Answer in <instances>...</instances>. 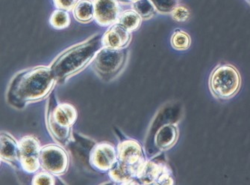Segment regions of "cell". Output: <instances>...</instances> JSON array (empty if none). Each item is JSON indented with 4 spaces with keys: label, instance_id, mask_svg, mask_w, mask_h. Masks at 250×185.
<instances>
[{
    "label": "cell",
    "instance_id": "obj_17",
    "mask_svg": "<svg viewBox=\"0 0 250 185\" xmlns=\"http://www.w3.org/2000/svg\"><path fill=\"white\" fill-rule=\"evenodd\" d=\"M191 39L187 32L182 30L175 31L171 38V45L178 50H186L190 47Z\"/></svg>",
    "mask_w": 250,
    "mask_h": 185
},
{
    "label": "cell",
    "instance_id": "obj_24",
    "mask_svg": "<svg viewBox=\"0 0 250 185\" xmlns=\"http://www.w3.org/2000/svg\"><path fill=\"white\" fill-rule=\"evenodd\" d=\"M129 1H131V2H136V1H138V0H129Z\"/></svg>",
    "mask_w": 250,
    "mask_h": 185
},
{
    "label": "cell",
    "instance_id": "obj_1",
    "mask_svg": "<svg viewBox=\"0 0 250 185\" xmlns=\"http://www.w3.org/2000/svg\"><path fill=\"white\" fill-rule=\"evenodd\" d=\"M56 81L50 67L38 66L19 72L10 84L8 102L20 108L26 103L42 99Z\"/></svg>",
    "mask_w": 250,
    "mask_h": 185
},
{
    "label": "cell",
    "instance_id": "obj_12",
    "mask_svg": "<svg viewBox=\"0 0 250 185\" xmlns=\"http://www.w3.org/2000/svg\"><path fill=\"white\" fill-rule=\"evenodd\" d=\"M117 155L114 147L109 144L97 145L91 155V163L100 170H108L117 161Z\"/></svg>",
    "mask_w": 250,
    "mask_h": 185
},
{
    "label": "cell",
    "instance_id": "obj_21",
    "mask_svg": "<svg viewBox=\"0 0 250 185\" xmlns=\"http://www.w3.org/2000/svg\"><path fill=\"white\" fill-rule=\"evenodd\" d=\"M172 18L177 22H186L190 18V11L186 7L178 5L171 12Z\"/></svg>",
    "mask_w": 250,
    "mask_h": 185
},
{
    "label": "cell",
    "instance_id": "obj_22",
    "mask_svg": "<svg viewBox=\"0 0 250 185\" xmlns=\"http://www.w3.org/2000/svg\"><path fill=\"white\" fill-rule=\"evenodd\" d=\"M82 0H53L55 6L58 9L64 10V11H70L77 5Z\"/></svg>",
    "mask_w": 250,
    "mask_h": 185
},
{
    "label": "cell",
    "instance_id": "obj_4",
    "mask_svg": "<svg viewBox=\"0 0 250 185\" xmlns=\"http://www.w3.org/2000/svg\"><path fill=\"white\" fill-rule=\"evenodd\" d=\"M239 72L230 65L217 66L210 74L209 88L214 97L220 100H228L234 97L241 88Z\"/></svg>",
    "mask_w": 250,
    "mask_h": 185
},
{
    "label": "cell",
    "instance_id": "obj_16",
    "mask_svg": "<svg viewBox=\"0 0 250 185\" xmlns=\"http://www.w3.org/2000/svg\"><path fill=\"white\" fill-rule=\"evenodd\" d=\"M141 21L142 18L135 10H127L121 14L118 23L131 32L137 30L140 27Z\"/></svg>",
    "mask_w": 250,
    "mask_h": 185
},
{
    "label": "cell",
    "instance_id": "obj_13",
    "mask_svg": "<svg viewBox=\"0 0 250 185\" xmlns=\"http://www.w3.org/2000/svg\"><path fill=\"white\" fill-rule=\"evenodd\" d=\"M178 137L179 132L175 125H165L159 129L155 135V145L159 147L161 150H167L176 143Z\"/></svg>",
    "mask_w": 250,
    "mask_h": 185
},
{
    "label": "cell",
    "instance_id": "obj_7",
    "mask_svg": "<svg viewBox=\"0 0 250 185\" xmlns=\"http://www.w3.org/2000/svg\"><path fill=\"white\" fill-rule=\"evenodd\" d=\"M19 159L24 170L35 172L42 166L40 155L41 145L38 139L32 137L22 138L18 143Z\"/></svg>",
    "mask_w": 250,
    "mask_h": 185
},
{
    "label": "cell",
    "instance_id": "obj_2",
    "mask_svg": "<svg viewBox=\"0 0 250 185\" xmlns=\"http://www.w3.org/2000/svg\"><path fill=\"white\" fill-rule=\"evenodd\" d=\"M103 47V36L95 35L61 53L50 65L57 80H65L85 67Z\"/></svg>",
    "mask_w": 250,
    "mask_h": 185
},
{
    "label": "cell",
    "instance_id": "obj_19",
    "mask_svg": "<svg viewBox=\"0 0 250 185\" xmlns=\"http://www.w3.org/2000/svg\"><path fill=\"white\" fill-rule=\"evenodd\" d=\"M133 9L142 19H149L155 13L156 8L149 0H138L132 3Z\"/></svg>",
    "mask_w": 250,
    "mask_h": 185
},
{
    "label": "cell",
    "instance_id": "obj_14",
    "mask_svg": "<svg viewBox=\"0 0 250 185\" xmlns=\"http://www.w3.org/2000/svg\"><path fill=\"white\" fill-rule=\"evenodd\" d=\"M1 158L8 162H15L19 159L18 144L11 136L3 133L1 134Z\"/></svg>",
    "mask_w": 250,
    "mask_h": 185
},
{
    "label": "cell",
    "instance_id": "obj_5",
    "mask_svg": "<svg viewBox=\"0 0 250 185\" xmlns=\"http://www.w3.org/2000/svg\"><path fill=\"white\" fill-rule=\"evenodd\" d=\"M126 60V53L124 49L103 46L94 57L93 67L100 78L112 80L123 70Z\"/></svg>",
    "mask_w": 250,
    "mask_h": 185
},
{
    "label": "cell",
    "instance_id": "obj_9",
    "mask_svg": "<svg viewBox=\"0 0 250 185\" xmlns=\"http://www.w3.org/2000/svg\"><path fill=\"white\" fill-rule=\"evenodd\" d=\"M94 20L102 26L117 23L121 15V7L117 0H93Z\"/></svg>",
    "mask_w": 250,
    "mask_h": 185
},
{
    "label": "cell",
    "instance_id": "obj_8",
    "mask_svg": "<svg viewBox=\"0 0 250 185\" xmlns=\"http://www.w3.org/2000/svg\"><path fill=\"white\" fill-rule=\"evenodd\" d=\"M40 160L42 166L52 174H62L68 166L67 153L58 145L43 147L41 151Z\"/></svg>",
    "mask_w": 250,
    "mask_h": 185
},
{
    "label": "cell",
    "instance_id": "obj_23",
    "mask_svg": "<svg viewBox=\"0 0 250 185\" xmlns=\"http://www.w3.org/2000/svg\"><path fill=\"white\" fill-rule=\"evenodd\" d=\"M33 185H54V179L49 173L46 172H40L38 173L34 178Z\"/></svg>",
    "mask_w": 250,
    "mask_h": 185
},
{
    "label": "cell",
    "instance_id": "obj_6",
    "mask_svg": "<svg viewBox=\"0 0 250 185\" xmlns=\"http://www.w3.org/2000/svg\"><path fill=\"white\" fill-rule=\"evenodd\" d=\"M77 118V113L69 104H59L48 115L49 130L56 140L64 144L70 139V128Z\"/></svg>",
    "mask_w": 250,
    "mask_h": 185
},
{
    "label": "cell",
    "instance_id": "obj_10",
    "mask_svg": "<svg viewBox=\"0 0 250 185\" xmlns=\"http://www.w3.org/2000/svg\"><path fill=\"white\" fill-rule=\"evenodd\" d=\"M138 178L145 185L173 184V179H171L166 168L154 162H145Z\"/></svg>",
    "mask_w": 250,
    "mask_h": 185
},
{
    "label": "cell",
    "instance_id": "obj_3",
    "mask_svg": "<svg viewBox=\"0 0 250 185\" xmlns=\"http://www.w3.org/2000/svg\"><path fill=\"white\" fill-rule=\"evenodd\" d=\"M145 163L142 149L138 142L126 140L119 145L115 163L110 169L111 179L127 184L138 177Z\"/></svg>",
    "mask_w": 250,
    "mask_h": 185
},
{
    "label": "cell",
    "instance_id": "obj_15",
    "mask_svg": "<svg viewBox=\"0 0 250 185\" xmlns=\"http://www.w3.org/2000/svg\"><path fill=\"white\" fill-rule=\"evenodd\" d=\"M73 17L80 23L90 22L94 19V8L93 0H82L73 8Z\"/></svg>",
    "mask_w": 250,
    "mask_h": 185
},
{
    "label": "cell",
    "instance_id": "obj_11",
    "mask_svg": "<svg viewBox=\"0 0 250 185\" xmlns=\"http://www.w3.org/2000/svg\"><path fill=\"white\" fill-rule=\"evenodd\" d=\"M131 32L119 23L113 24L103 36V46L112 49H124L131 41Z\"/></svg>",
    "mask_w": 250,
    "mask_h": 185
},
{
    "label": "cell",
    "instance_id": "obj_20",
    "mask_svg": "<svg viewBox=\"0 0 250 185\" xmlns=\"http://www.w3.org/2000/svg\"><path fill=\"white\" fill-rule=\"evenodd\" d=\"M161 13H169L176 8V0H149Z\"/></svg>",
    "mask_w": 250,
    "mask_h": 185
},
{
    "label": "cell",
    "instance_id": "obj_18",
    "mask_svg": "<svg viewBox=\"0 0 250 185\" xmlns=\"http://www.w3.org/2000/svg\"><path fill=\"white\" fill-rule=\"evenodd\" d=\"M51 25L57 29H63L70 25V18L67 11L57 9L52 12L49 19Z\"/></svg>",
    "mask_w": 250,
    "mask_h": 185
}]
</instances>
